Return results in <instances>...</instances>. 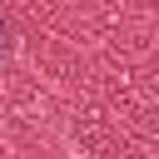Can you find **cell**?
<instances>
[{"instance_id":"obj_1","label":"cell","mask_w":159,"mask_h":159,"mask_svg":"<svg viewBox=\"0 0 159 159\" xmlns=\"http://www.w3.org/2000/svg\"><path fill=\"white\" fill-rule=\"evenodd\" d=\"M5 50H10V45H5V20H0V60H5Z\"/></svg>"}]
</instances>
